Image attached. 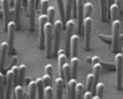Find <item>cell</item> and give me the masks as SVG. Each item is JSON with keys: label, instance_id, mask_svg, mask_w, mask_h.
<instances>
[{"label": "cell", "instance_id": "obj_1", "mask_svg": "<svg viewBox=\"0 0 123 99\" xmlns=\"http://www.w3.org/2000/svg\"><path fill=\"white\" fill-rule=\"evenodd\" d=\"M52 24L49 21L46 22L45 26V55L47 58H51L53 53L52 49Z\"/></svg>", "mask_w": 123, "mask_h": 99}, {"label": "cell", "instance_id": "obj_2", "mask_svg": "<svg viewBox=\"0 0 123 99\" xmlns=\"http://www.w3.org/2000/svg\"><path fill=\"white\" fill-rule=\"evenodd\" d=\"M115 69H116V85L117 89H121L123 82V55L120 53L115 54Z\"/></svg>", "mask_w": 123, "mask_h": 99}, {"label": "cell", "instance_id": "obj_3", "mask_svg": "<svg viewBox=\"0 0 123 99\" xmlns=\"http://www.w3.org/2000/svg\"><path fill=\"white\" fill-rule=\"evenodd\" d=\"M38 46L39 48L45 47V26L46 22L49 21L46 14H41L38 16Z\"/></svg>", "mask_w": 123, "mask_h": 99}, {"label": "cell", "instance_id": "obj_4", "mask_svg": "<svg viewBox=\"0 0 123 99\" xmlns=\"http://www.w3.org/2000/svg\"><path fill=\"white\" fill-rule=\"evenodd\" d=\"M120 28H121V21L118 19L113 21L112 24V43L111 48L112 52L116 53L117 47H118L119 37H120Z\"/></svg>", "mask_w": 123, "mask_h": 99}, {"label": "cell", "instance_id": "obj_5", "mask_svg": "<svg viewBox=\"0 0 123 99\" xmlns=\"http://www.w3.org/2000/svg\"><path fill=\"white\" fill-rule=\"evenodd\" d=\"M63 27V23L61 20H56L53 24V54H58L60 40V33Z\"/></svg>", "mask_w": 123, "mask_h": 99}, {"label": "cell", "instance_id": "obj_6", "mask_svg": "<svg viewBox=\"0 0 123 99\" xmlns=\"http://www.w3.org/2000/svg\"><path fill=\"white\" fill-rule=\"evenodd\" d=\"M84 35H85V48L86 50H89L90 48V41H91V33H92V18L85 17L84 21Z\"/></svg>", "mask_w": 123, "mask_h": 99}, {"label": "cell", "instance_id": "obj_7", "mask_svg": "<svg viewBox=\"0 0 123 99\" xmlns=\"http://www.w3.org/2000/svg\"><path fill=\"white\" fill-rule=\"evenodd\" d=\"M75 26L74 19H68L66 23V54L69 55L70 53V43H71V38L74 33V29Z\"/></svg>", "mask_w": 123, "mask_h": 99}, {"label": "cell", "instance_id": "obj_8", "mask_svg": "<svg viewBox=\"0 0 123 99\" xmlns=\"http://www.w3.org/2000/svg\"><path fill=\"white\" fill-rule=\"evenodd\" d=\"M85 0H76V15L78 23V33H81V28L84 21V5Z\"/></svg>", "mask_w": 123, "mask_h": 99}, {"label": "cell", "instance_id": "obj_9", "mask_svg": "<svg viewBox=\"0 0 123 99\" xmlns=\"http://www.w3.org/2000/svg\"><path fill=\"white\" fill-rule=\"evenodd\" d=\"M8 45H9V50L12 52L13 49L14 45V37H15V31L17 28V25L15 20H11L8 23Z\"/></svg>", "mask_w": 123, "mask_h": 99}, {"label": "cell", "instance_id": "obj_10", "mask_svg": "<svg viewBox=\"0 0 123 99\" xmlns=\"http://www.w3.org/2000/svg\"><path fill=\"white\" fill-rule=\"evenodd\" d=\"M14 83V76L12 69H9L6 74V89H5V98H10L12 96V91Z\"/></svg>", "mask_w": 123, "mask_h": 99}, {"label": "cell", "instance_id": "obj_11", "mask_svg": "<svg viewBox=\"0 0 123 99\" xmlns=\"http://www.w3.org/2000/svg\"><path fill=\"white\" fill-rule=\"evenodd\" d=\"M3 11V26L4 28H7L10 17V0H1Z\"/></svg>", "mask_w": 123, "mask_h": 99}, {"label": "cell", "instance_id": "obj_12", "mask_svg": "<svg viewBox=\"0 0 123 99\" xmlns=\"http://www.w3.org/2000/svg\"><path fill=\"white\" fill-rule=\"evenodd\" d=\"M35 5L36 0H27V6H28L29 12V23H30V29H34L35 25Z\"/></svg>", "mask_w": 123, "mask_h": 99}, {"label": "cell", "instance_id": "obj_13", "mask_svg": "<svg viewBox=\"0 0 123 99\" xmlns=\"http://www.w3.org/2000/svg\"><path fill=\"white\" fill-rule=\"evenodd\" d=\"M9 50V45L8 42L3 41L0 46V70H4L5 64V58H6V54Z\"/></svg>", "mask_w": 123, "mask_h": 99}, {"label": "cell", "instance_id": "obj_14", "mask_svg": "<svg viewBox=\"0 0 123 99\" xmlns=\"http://www.w3.org/2000/svg\"><path fill=\"white\" fill-rule=\"evenodd\" d=\"M14 2V16L17 27H20V12L23 0H13Z\"/></svg>", "mask_w": 123, "mask_h": 99}, {"label": "cell", "instance_id": "obj_15", "mask_svg": "<svg viewBox=\"0 0 123 99\" xmlns=\"http://www.w3.org/2000/svg\"><path fill=\"white\" fill-rule=\"evenodd\" d=\"M72 10L76 13V0H66V20L71 19Z\"/></svg>", "mask_w": 123, "mask_h": 99}, {"label": "cell", "instance_id": "obj_16", "mask_svg": "<svg viewBox=\"0 0 123 99\" xmlns=\"http://www.w3.org/2000/svg\"><path fill=\"white\" fill-rule=\"evenodd\" d=\"M78 45H79V35L73 34L71 38V43H70V54L72 57L77 55L78 53Z\"/></svg>", "mask_w": 123, "mask_h": 99}, {"label": "cell", "instance_id": "obj_17", "mask_svg": "<svg viewBox=\"0 0 123 99\" xmlns=\"http://www.w3.org/2000/svg\"><path fill=\"white\" fill-rule=\"evenodd\" d=\"M58 62H59V69L60 76H63V66L66 62V54L64 50H59L58 52Z\"/></svg>", "mask_w": 123, "mask_h": 99}, {"label": "cell", "instance_id": "obj_18", "mask_svg": "<svg viewBox=\"0 0 123 99\" xmlns=\"http://www.w3.org/2000/svg\"><path fill=\"white\" fill-rule=\"evenodd\" d=\"M99 11H100V19L102 21L107 20V9H108V5H107V0H99Z\"/></svg>", "mask_w": 123, "mask_h": 99}, {"label": "cell", "instance_id": "obj_19", "mask_svg": "<svg viewBox=\"0 0 123 99\" xmlns=\"http://www.w3.org/2000/svg\"><path fill=\"white\" fill-rule=\"evenodd\" d=\"M92 70H93V76H94V83H93V87L94 88V93H95V87H96V84L99 82V75H100V72L102 70V65L100 64V62H98V63L92 64Z\"/></svg>", "mask_w": 123, "mask_h": 99}, {"label": "cell", "instance_id": "obj_20", "mask_svg": "<svg viewBox=\"0 0 123 99\" xmlns=\"http://www.w3.org/2000/svg\"><path fill=\"white\" fill-rule=\"evenodd\" d=\"M77 84L76 78H72L67 82V90H68V94L70 98H75V88Z\"/></svg>", "mask_w": 123, "mask_h": 99}, {"label": "cell", "instance_id": "obj_21", "mask_svg": "<svg viewBox=\"0 0 123 99\" xmlns=\"http://www.w3.org/2000/svg\"><path fill=\"white\" fill-rule=\"evenodd\" d=\"M63 79L60 77H58L55 80V86H56V98H62V92H63Z\"/></svg>", "mask_w": 123, "mask_h": 99}, {"label": "cell", "instance_id": "obj_22", "mask_svg": "<svg viewBox=\"0 0 123 99\" xmlns=\"http://www.w3.org/2000/svg\"><path fill=\"white\" fill-rule=\"evenodd\" d=\"M58 5V8H59V16H60V20L62 23H66V10L64 7V1L63 0H56Z\"/></svg>", "mask_w": 123, "mask_h": 99}, {"label": "cell", "instance_id": "obj_23", "mask_svg": "<svg viewBox=\"0 0 123 99\" xmlns=\"http://www.w3.org/2000/svg\"><path fill=\"white\" fill-rule=\"evenodd\" d=\"M37 83V92H38V98H44V89H45V84L43 82V79L40 77L37 78L36 80Z\"/></svg>", "mask_w": 123, "mask_h": 99}, {"label": "cell", "instance_id": "obj_24", "mask_svg": "<svg viewBox=\"0 0 123 99\" xmlns=\"http://www.w3.org/2000/svg\"><path fill=\"white\" fill-rule=\"evenodd\" d=\"M78 65L79 59L77 56L72 57L71 58V69H72V76L73 78H76L77 73H78Z\"/></svg>", "mask_w": 123, "mask_h": 99}, {"label": "cell", "instance_id": "obj_25", "mask_svg": "<svg viewBox=\"0 0 123 99\" xmlns=\"http://www.w3.org/2000/svg\"><path fill=\"white\" fill-rule=\"evenodd\" d=\"M109 11H110V14H111V19L114 21L115 19H118L119 13H120V11H119V8L117 6L116 4L113 3L112 5H110V6L108 7Z\"/></svg>", "mask_w": 123, "mask_h": 99}, {"label": "cell", "instance_id": "obj_26", "mask_svg": "<svg viewBox=\"0 0 123 99\" xmlns=\"http://www.w3.org/2000/svg\"><path fill=\"white\" fill-rule=\"evenodd\" d=\"M29 96L30 98H37V83L36 81H31L29 83Z\"/></svg>", "mask_w": 123, "mask_h": 99}, {"label": "cell", "instance_id": "obj_27", "mask_svg": "<svg viewBox=\"0 0 123 99\" xmlns=\"http://www.w3.org/2000/svg\"><path fill=\"white\" fill-rule=\"evenodd\" d=\"M71 76H72V69H71V66L69 65L68 63H65L64 66H63V76L65 77V81L66 83H67L70 79H71Z\"/></svg>", "mask_w": 123, "mask_h": 99}, {"label": "cell", "instance_id": "obj_28", "mask_svg": "<svg viewBox=\"0 0 123 99\" xmlns=\"http://www.w3.org/2000/svg\"><path fill=\"white\" fill-rule=\"evenodd\" d=\"M26 66L25 64H21L20 66L18 67V83L19 84H22L23 82H24L25 76L26 73Z\"/></svg>", "mask_w": 123, "mask_h": 99}, {"label": "cell", "instance_id": "obj_29", "mask_svg": "<svg viewBox=\"0 0 123 99\" xmlns=\"http://www.w3.org/2000/svg\"><path fill=\"white\" fill-rule=\"evenodd\" d=\"M93 83H94V76H93V74H88L86 76V91H91L92 90Z\"/></svg>", "mask_w": 123, "mask_h": 99}, {"label": "cell", "instance_id": "obj_30", "mask_svg": "<svg viewBox=\"0 0 123 99\" xmlns=\"http://www.w3.org/2000/svg\"><path fill=\"white\" fill-rule=\"evenodd\" d=\"M0 98H5V76L2 72H0Z\"/></svg>", "mask_w": 123, "mask_h": 99}, {"label": "cell", "instance_id": "obj_31", "mask_svg": "<svg viewBox=\"0 0 123 99\" xmlns=\"http://www.w3.org/2000/svg\"><path fill=\"white\" fill-rule=\"evenodd\" d=\"M23 93H24V89L21 86V84L16 85L14 88L15 98H18V99L23 98Z\"/></svg>", "mask_w": 123, "mask_h": 99}, {"label": "cell", "instance_id": "obj_32", "mask_svg": "<svg viewBox=\"0 0 123 99\" xmlns=\"http://www.w3.org/2000/svg\"><path fill=\"white\" fill-rule=\"evenodd\" d=\"M83 91H84V86L82 83H77L75 88V98H81L83 95Z\"/></svg>", "mask_w": 123, "mask_h": 99}, {"label": "cell", "instance_id": "obj_33", "mask_svg": "<svg viewBox=\"0 0 123 99\" xmlns=\"http://www.w3.org/2000/svg\"><path fill=\"white\" fill-rule=\"evenodd\" d=\"M92 12V3L87 2L84 5V16L89 17Z\"/></svg>", "mask_w": 123, "mask_h": 99}, {"label": "cell", "instance_id": "obj_34", "mask_svg": "<svg viewBox=\"0 0 123 99\" xmlns=\"http://www.w3.org/2000/svg\"><path fill=\"white\" fill-rule=\"evenodd\" d=\"M104 90H105L104 83L98 82L97 84H96V94H97L99 97H103V93H104Z\"/></svg>", "mask_w": 123, "mask_h": 99}, {"label": "cell", "instance_id": "obj_35", "mask_svg": "<svg viewBox=\"0 0 123 99\" xmlns=\"http://www.w3.org/2000/svg\"><path fill=\"white\" fill-rule=\"evenodd\" d=\"M47 16L48 19H49L50 23L53 24V20H54V17H55V9L54 7L52 6H49L47 9Z\"/></svg>", "mask_w": 123, "mask_h": 99}, {"label": "cell", "instance_id": "obj_36", "mask_svg": "<svg viewBox=\"0 0 123 99\" xmlns=\"http://www.w3.org/2000/svg\"><path fill=\"white\" fill-rule=\"evenodd\" d=\"M44 97L48 99L52 98V88L50 85L45 86L44 89Z\"/></svg>", "mask_w": 123, "mask_h": 99}, {"label": "cell", "instance_id": "obj_37", "mask_svg": "<svg viewBox=\"0 0 123 99\" xmlns=\"http://www.w3.org/2000/svg\"><path fill=\"white\" fill-rule=\"evenodd\" d=\"M48 5H49V0H40V9L42 14H45L47 12Z\"/></svg>", "mask_w": 123, "mask_h": 99}, {"label": "cell", "instance_id": "obj_38", "mask_svg": "<svg viewBox=\"0 0 123 99\" xmlns=\"http://www.w3.org/2000/svg\"><path fill=\"white\" fill-rule=\"evenodd\" d=\"M12 70L13 72V76H14V83L15 84L18 83V67L14 65L12 67Z\"/></svg>", "mask_w": 123, "mask_h": 99}, {"label": "cell", "instance_id": "obj_39", "mask_svg": "<svg viewBox=\"0 0 123 99\" xmlns=\"http://www.w3.org/2000/svg\"><path fill=\"white\" fill-rule=\"evenodd\" d=\"M52 70H53V68L51 64H46L45 66V73L47 74L51 77L52 76Z\"/></svg>", "mask_w": 123, "mask_h": 99}, {"label": "cell", "instance_id": "obj_40", "mask_svg": "<svg viewBox=\"0 0 123 99\" xmlns=\"http://www.w3.org/2000/svg\"><path fill=\"white\" fill-rule=\"evenodd\" d=\"M100 64L102 65V68L104 67L105 69H112V70L115 69V65H114V64H110V63L108 64L106 61H100Z\"/></svg>", "mask_w": 123, "mask_h": 99}, {"label": "cell", "instance_id": "obj_41", "mask_svg": "<svg viewBox=\"0 0 123 99\" xmlns=\"http://www.w3.org/2000/svg\"><path fill=\"white\" fill-rule=\"evenodd\" d=\"M42 79H43V82H44V84H45V86L50 85L51 81H52V77H51L50 76H48L47 74H45V76L42 77Z\"/></svg>", "mask_w": 123, "mask_h": 99}, {"label": "cell", "instance_id": "obj_42", "mask_svg": "<svg viewBox=\"0 0 123 99\" xmlns=\"http://www.w3.org/2000/svg\"><path fill=\"white\" fill-rule=\"evenodd\" d=\"M99 38L103 40V41H105L106 43H107V44L112 43V36L110 37V36H106V35H103V34H99Z\"/></svg>", "mask_w": 123, "mask_h": 99}, {"label": "cell", "instance_id": "obj_43", "mask_svg": "<svg viewBox=\"0 0 123 99\" xmlns=\"http://www.w3.org/2000/svg\"><path fill=\"white\" fill-rule=\"evenodd\" d=\"M114 3L117 5L119 8V11L120 12L122 11V5H123V0H114Z\"/></svg>", "mask_w": 123, "mask_h": 99}, {"label": "cell", "instance_id": "obj_44", "mask_svg": "<svg viewBox=\"0 0 123 99\" xmlns=\"http://www.w3.org/2000/svg\"><path fill=\"white\" fill-rule=\"evenodd\" d=\"M83 98H85V99H90V98H92V92L91 91H86L84 94V97Z\"/></svg>", "mask_w": 123, "mask_h": 99}, {"label": "cell", "instance_id": "obj_45", "mask_svg": "<svg viewBox=\"0 0 123 99\" xmlns=\"http://www.w3.org/2000/svg\"><path fill=\"white\" fill-rule=\"evenodd\" d=\"M98 62H100V61H99V58L97 56V55H94V56L92 58V64L98 63Z\"/></svg>", "mask_w": 123, "mask_h": 99}, {"label": "cell", "instance_id": "obj_46", "mask_svg": "<svg viewBox=\"0 0 123 99\" xmlns=\"http://www.w3.org/2000/svg\"><path fill=\"white\" fill-rule=\"evenodd\" d=\"M114 3V0H107V5H108V7L110 6V5H112Z\"/></svg>", "mask_w": 123, "mask_h": 99}, {"label": "cell", "instance_id": "obj_47", "mask_svg": "<svg viewBox=\"0 0 123 99\" xmlns=\"http://www.w3.org/2000/svg\"><path fill=\"white\" fill-rule=\"evenodd\" d=\"M86 61H87L88 63H92V58H90V57H86Z\"/></svg>", "mask_w": 123, "mask_h": 99}, {"label": "cell", "instance_id": "obj_48", "mask_svg": "<svg viewBox=\"0 0 123 99\" xmlns=\"http://www.w3.org/2000/svg\"><path fill=\"white\" fill-rule=\"evenodd\" d=\"M92 98H93V99H99V98H101V97H99V96L96 94V95H94V96H92Z\"/></svg>", "mask_w": 123, "mask_h": 99}, {"label": "cell", "instance_id": "obj_49", "mask_svg": "<svg viewBox=\"0 0 123 99\" xmlns=\"http://www.w3.org/2000/svg\"><path fill=\"white\" fill-rule=\"evenodd\" d=\"M122 53H123V46H122ZM122 55H123V54H122Z\"/></svg>", "mask_w": 123, "mask_h": 99}, {"label": "cell", "instance_id": "obj_50", "mask_svg": "<svg viewBox=\"0 0 123 99\" xmlns=\"http://www.w3.org/2000/svg\"><path fill=\"white\" fill-rule=\"evenodd\" d=\"M10 1H12H12H13V0H10Z\"/></svg>", "mask_w": 123, "mask_h": 99}]
</instances>
